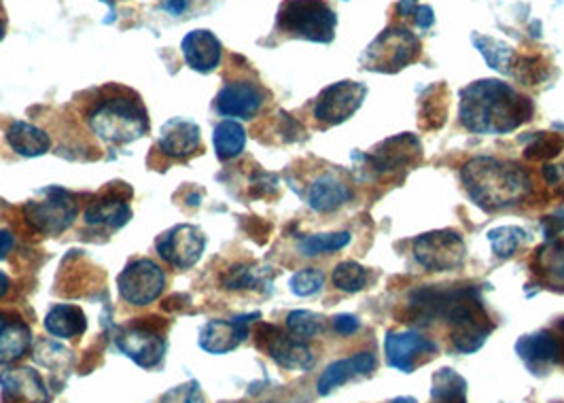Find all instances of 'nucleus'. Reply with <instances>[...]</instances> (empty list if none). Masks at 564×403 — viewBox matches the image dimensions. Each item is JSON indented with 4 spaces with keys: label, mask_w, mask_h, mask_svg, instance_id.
<instances>
[{
    "label": "nucleus",
    "mask_w": 564,
    "mask_h": 403,
    "mask_svg": "<svg viewBox=\"0 0 564 403\" xmlns=\"http://www.w3.org/2000/svg\"><path fill=\"white\" fill-rule=\"evenodd\" d=\"M533 102L497 79L460 89V123L474 134H509L531 121Z\"/></svg>",
    "instance_id": "nucleus-1"
},
{
    "label": "nucleus",
    "mask_w": 564,
    "mask_h": 403,
    "mask_svg": "<svg viewBox=\"0 0 564 403\" xmlns=\"http://www.w3.org/2000/svg\"><path fill=\"white\" fill-rule=\"evenodd\" d=\"M467 194L484 210H503L516 206L531 194V174L520 164L495 160V157H474L460 171Z\"/></svg>",
    "instance_id": "nucleus-2"
},
{
    "label": "nucleus",
    "mask_w": 564,
    "mask_h": 403,
    "mask_svg": "<svg viewBox=\"0 0 564 403\" xmlns=\"http://www.w3.org/2000/svg\"><path fill=\"white\" fill-rule=\"evenodd\" d=\"M89 130L105 143L128 144L149 132V117L141 98L130 89H107L87 111Z\"/></svg>",
    "instance_id": "nucleus-3"
},
{
    "label": "nucleus",
    "mask_w": 564,
    "mask_h": 403,
    "mask_svg": "<svg viewBox=\"0 0 564 403\" xmlns=\"http://www.w3.org/2000/svg\"><path fill=\"white\" fill-rule=\"evenodd\" d=\"M338 15L325 0H284L276 15V29L312 43H332Z\"/></svg>",
    "instance_id": "nucleus-4"
},
{
    "label": "nucleus",
    "mask_w": 564,
    "mask_h": 403,
    "mask_svg": "<svg viewBox=\"0 0 564 403\" xmlns=\"http://www.w3.org/2000/svg\"><path fill=\"white\" fill-rule=\"evenodd\" d=\"M446 320L451 325L452 345L463 355L478 352L495 329V323L484 311L478 287H463Z\"/></svg>",
    "instance_id": "nucleus-5"
},
{
    "label": "nucleus",
    "mask_w": 564,
    "mask_h": 403,
    "mask_svg": "<svg viewBox=\"0 0 564 403\" xmlns=\"http://www.w3.org/2000/svg\"><path fill=\"white\" fill-rule=\"evenodd\" d=\"M115 346L144 370L158 368L169 350L166 325L160 318H132L117 327Z\"/></svg>",
    "instance_id": "nucleus-6"
},
{
    "label": "nucleus",
    "mask_w": 564,
    "mask_h": 403,
    "mask_svg": "<svg viewBox=\"0 0 564 403\" xmlns=\"http://www.w3.org/2000/svg\"><path fill=\"white\" fill-rule=\"evenodd\" d=\"M421 56L419 36L405 26H391L378 34L361 56V64L371 73H399Z\"/></svg>",
    "instance_id": "nucleus-7"
},
{
    "label": "nucleus",
    "mask_w": 564,
    "mask_h": 403,
    "mask_svg": "<svg viewBox=\"0 0 564 403\" xmlns=\"http://www.w3.org/2000/svg\"><path fill=\"white\" fill-rule=\"evenodd\" d=\"M77 215L79 202L62 187L43 189L39 200H30L24 206L26 224L43 236H59L75 224Z\"/></svg>",
    "instance_id": "nucleus-8"
},
{
    "label": "nucleus",
    "mask_w": 564,
    "mask_h": 403,
    "mask_svg": "<svg viewBox=\"0 0 564 403\" xmlns=\"http://www.w3.org/2000/svg\"><path fill=\"white\" fill-rule=\"evenodd\" d=\"M166 287V274L153 260L130 261L117 276V291L130 306L153 304Z\"/></svg>",
    "instance_id": "nucleus-9"
},
{
    "label": "nucleus",
    "mask_w": 564,
    "mask_h": 403,
    "mask_svg": "<svg viewBox=\"0 0 564 403\" xmlns=\"http://www.w3.org/2000/svg\"><path fill=\"white\" fill-rule=\"evenodd\" d=\"M414 258L426 272H454L465 263V242L458 231H429L414 240Z\"/></svg>",
    "instance_id": "nucleus-10"
},
{
    "label": "nucleus",
    "mask_w": 564,
    "mask_h": 403,
    "mask_svg": "<svg viewBox=\"0 0 564 403\" xmlns=\"http://www.w3.org/2000/svg\"><path fill=\"white\" fill-rule=\"evenodd\" d=\"M257 346L268 352L281 368L289 372H308L314 366L311 346L276 325L261 323L257 327Z\"/></svg>",
    "instance_id": "nucleus-11"
},
{
    "label": "nucleus",
    "mask_w": 564,
    "mask_h": 403,
    "mask_svg": "<svg viewBox=\"0 0 564 403\" xmlns=\"http://www.w3.org/2000/svg\"><path fill=\"white\" fill-rule=\"evenodd\" d=\"M366 94L367 87L364 84L338 81L321 91L312 109V116L321 126H327V128L344 123L361 109Z\"/></svg>",
    "instance_id": "nucleus-12"
},
{
    "label": "nucleus",
    "mask_w": 564,
    "mask_h": 403,
    "mask_svg": "<svg viewBox=\"0 0 564 403\" xmlns=\"http://www.w3.org/2000/svg\"><path fill=\"white\" fill-rule=\"evenodd\" d=\"M421 155H423V146L416 137L399 134L376 146L373 153H367V155L355 153L352 157L364 162V171H371L373 176H380V174L395 173L416 164Z\"/></svg>",
    "instance_id": "nucleus-13"
},
{
    "label": "nucleus",
    "mask_w": 564,
    "mask_h": 403,
    "mask_svg": "<svg viewBox=\"0 0 564 403\" xmlns=\"http://www.w3.org/2000/svg\"><path fill=\"white\" fill-rule=\"evenodd\" d=\"M160 258L169 261L176 270H189L194 268L206 249V236L196 226H174L172 230L162 233L155 244Z\"/></svg>",
    "instance_id": "nucleus-14"
},
{
    "label": "nucleus",
    "mask_w": 564,
    "mask_h": 403,
    "mask_svg": "<svg viewBox=\"0 0 564 403\" xmlns=\"http://www.w3.org/2000/svg\"><path fill=\"white\" fill-rule=\"evenodd\" d=\"M516 355L522 359L531 374L545 375L552 372L554 366L563 363V345L558 336L543 329L522 336L516 342Z\"/></svg>",
    "instance_id": "nucleus-15"
},
{
    "label": "nucleus",
    "mask_w": 564,
    "mask_h": 403,
    "mask_svg": "<svg viewBox=\"0 0 564 403\" xmlns=\"http://www.w3.org/2000/svg\"><path fill=\"white\" fill-rule=\"evenodd\" d=\"M384 352L393 370L410 374L423 357L437 352V345L416 331H391L384 340Z\"/></svg>",
    "instance_id": "nucleus-16"
},
{
    "label": "nucleus",
    "mask_w": 564,
    "mask_h": 403,
    "mask_svg": "<svg viewBox=\"0 0 564 403\" xmlns=\"http://www.w3.org/2000/svg\"><path fill=\"white\" fill-rule=\"evenodd\" d=\"M259 315H247V317H236L231 320L226 318H215L208 320L202 331H199V346L202 350L210 355H227L236 350L249 338V325L253 323Z\"/></svg>",
    "instance_id": "nucleus-17"
},
{
    "label": "nucleus",
    "mask_w": 564,
    "mask_h": 403,
    "mask_svg": "<svg viewBox=\"0 0 564 403\" xmlns=\"http://www.w3.org/2000/svg\"><path fill=\"white\" fill-rule=\"evenodd\" d=\"M463 287H421L410 293V315L408 323L424 327L440 318L448 317L452 304L460 295Z\"/></svg>",
    "instance_id": "nucleus-18"
},
{
    "label": "nucleus",
    "mask_w": 564,
    "mask_h": 403,
    "mask_svg": "<svg viewBox=\"0 0 564 403\" xmlns=\"http://www.w3.org/2000/svg\"><path fill=\"white\" fill-rule=\"evenodd\" d=\"M50 391L32 368H9L0 372V403H50Z\"/></svg>",
    "instance_id": "nucleus-19"
},
{
    "label": "nucleus",
    "mask_w": 564,
    "mask_h": 403,
    "mask_svg": "<svg viewBox=\"0 0 564 403\" xmlns=\"http://www.w3.org/2000/svg\"><path fill=\"white\" fill-rule=\"evenodd\" d=\"M265 102V91L253 81H231L217 94L215 109L224 117L253 119Z\"/></svg>",
    "instance_id": "nucleus-20"
},
{
    "label": "nucleus",
    "mask_w": 564,
    "mask_h": 403,
    "mask_svg": "<svg viewBox=\"0 0 564 403\" xmlns=\"http://www.w3.org/2000/svg\"><path fill=\"white\" fill-rule=\"evenodd\" d=\"M181 47H183V58L187 62V66L202 75L213 73L219 66L221 54H224L221 41L210 30H192L183 39Z\"/></svg>",
    "instance_id": "nucleus-21"
},
{
    "label": "nucleus",
    "mask_w": 564,
    "mask_h": 403,
    "mask_svg": "<svg viewBox=\"0 0 564 403\" xmlns=\"http://www.w3.org/2000/svg\"><path fill=\"white\" fill-rule=\"evenodd\" d=\"M378 366V359L373 352H357L352 357H346V359H338L334 361L321 378H318V384H316V391L318 395H329L334 393L338 386L359 378V375H369Z\"/></svg>",
    "instance_id": "nucleus-22"
},
{
    "label": "nucleus",
    "mask_w": 564,
    "mask_h": 403,
    "mask_svg": "<svg viewBox=\"0 0 564 403\" xmlns=\"http://www.w3.org/2000/svg\"><path fill=\"white\" fill-rule=\"evenodd\" d=\"M158 146L162 153L174 160L189 157L198 153L202 146V134H199L198 123L185 119V117H174L169 123H164L162 134Z\"/></svg>",
    "instance_id": "nucleus-23"
},
{
    "label": "nucleus",
    "mask_w": 564,
    "mask_h": 403,
    "mask_svg": "<svg viewBox=\"0 0 564 403\" xmlns=\"http://www.w3.org/2000/svg\"><path fill=\"white\" fill-rule=\"evenodd\" d=\"M84 219L89 228L121 230L132 219V208L126 198H119L117 194H105L85 206Z\"/></svg>",
    "instance_id": "nucleus-24"
},
{
    "label": "nucleus",
    "mask_w": 564,
    "mask_h": 403,
    "mask_svg": "<svg viewBox=\"0 0 564 403\" xmlns=\"http://www.w3.org/2000/svg\"><path fill=\"white\" fill-rule=\"evenodd\" d=\"M541 285L554 291H564V244L556 240H547L541 249H536L535 258L531 261Z\"/></svg>",
    "instance_id": "nucleus-25"
},
{
    "label": "nucleus",
    "mask_w": 564,
    "mask_h": 403,
    "mask_svg": "<svg viewBox=\"0 0 564 403\" xmlns=\"http://www.w3.org/2000/svg\"><path fill=\"white\" fill-rule=\"evenodd\" d=\"M352 198L350 187L336 174L318 176L308 189V204L316 213H334Z\"/></svg>",
    "instance_id": "nucleus-26"
},
{
    "label": "nucleus",
    "mask_w": 564,
    "mask_h": 403,
    "mask_svg": "<svg viewBox=\"0 0 564 403\" xmlns=\"http://www.w3.org/2000/svg\"><path fill=\"white\" fill-rule=\"evenodd\" d=\"M7 143L22 157H39L52 149L50 134L26 121H13L9 126Z\"/></svg>",
    "instance_id": "nucleus-27"
},
{
    "label": "nucleus",
    "mask_w": 564,
    "mask_h": 403,
    "mask_svg": "<svg viewBox=\"0 0 564 403\" xmlns=\"http://www.w3.org/2000/svg\"><path fill=\"white\" fill-rule=\"evenodd\" d=\"M45 329L59 340H73L84 336L87 329V317L79 306L56 304L50 308L45 317Z\"/></svg>",
    "instance_id": "nucleus-28"
},
{
    "label": "nucleus",
    "mask_w": 564,
    "mask_h": 403,
    "mask_svg": "<svg viewBox=\"0 0 564 403\" xmlns=\"http://www.w3.org/2000/svg\"><path fill=\"white\" fill-rule=\"evenodd\" d=\"M32 329L26 320L9 318L0 331V361L15 363L32 348Z\"/></svg>",
    "instance_id": "nucleus-29"
},
{
    "label": "nucleus",
    "mask_w": 564,
    "mask_h": 403,
    "mask_svg": "<svg viewBox=\"0 0 564 403\" xmlns=\"http://www.w3.org/2000/svg\"><path fill=\"white\" fill-rule=\"evenodd\" d=\"M429 403H467V380L451 368L437 370L431 378Z\"/></svg>",
    "instance_id": "nucleus-30"
},
{
    "label": "nucleus",
    "mask_w": 564,
    "mask_h": 403,
    "mask_svg": "<svg viewBox=\"0 0 564 403\" xmlns=\"http://www.w3.org/2000/svg\"><path fill=\"white\" fill-rule=\"evenodd\" d=\"M215 151H217V157L219 160H234L238 157L245 146H247V132L242 128V123L234 121V119H226L221 121L217 128H215Z\"/></svg>",
    "instance_id": "nucleus-31"
},
{
    "label": "nucleus",
    "mask_w": 564,
    "mask_h": 403,
    "mask_svg": "<svg viewBox=\"0 0 564 403\" xmlns=\"http://www.w3.org/2000/svg\"><path fill=\"white\" fill-rule=\"evenodd\" d=\"M350 244L348 231H334V233H311L300 240V253L306 258H316L323 253H336L339 249Z\"/></svg>",
    "instance_id": "nucleus-32"
},
{
    "label": "nucleus",
    "mask_w": 564,
    "mask_h": 403,
    "mask_svg": "<svg viewBox=\"0 0 564 403\" xmlns=\"http://www.w3.org/2000/svg\"><path fill=\"white\" fill-rule=\"evenodd\" d=\"M474 45L478 47L484 59L488 62L490 68L499 70V73H511V59H513V50L506 45L503 41H497V39H490V36H484V34H474Z\"/></svg>",
    "instance_id": "nucleus-33"
},
{
    "label": "nucleus",
    "mask_w": 564,
    "mask_h": 403,
    "mask_svg": "<svg viewBox=\"0 0 564 403\" xmlns=\"http://www.w3.org/2000/svg\"><path fill=\"white\" fill-rule=\"evenodd\" d=\"M332 281L344 293H359L369 285L371 274H369L367 268H364L357 261H341L336 265V270L332 274Z\"/></svg>",
    "instance_id": "nucleus-34"
},
{
    "label": "nucleus",
    "mask_w": 564,
    "mask_h": 403,
    "mask_svg": "<svg viewBox=\"0 0 564 403\" xmlns=\"http://www.w3.org/2000/svg\"><path fill=\"white\" fill-rule=\"evenodd\" d=\"M488 240L490 247L495 251L497 258L501 260H509L516 255V251L529 242V233L522 228H513V226H506V228H497V230L488 231Z\"/></svg>",
    "instance_id": "nucleus-35"
},
{
    "label": "nucleus",
    "mask_w": 564,
    "mask_h": 403,
    "mask_svg": "<svg viewBox=\"0 0 564 403\" xmlns=\"http://www.w3.org/2000/svg\"><path fill=\"white\" fill-rule=\"evenodd\" d=\"M286 331L297 340L308 342L325 331V318L311 311H295L286 317Z\"/></svg>",
    "instance_id": "nucleus-36"
},
{
    "label": "nucleus",
    "mask_w": 564,
    "mask_h": 403,
    "mask_svg": "<svg viewBox=\"0 0 564 403\" xmlns=\"http://www.w3.org/2000/svg\"><path fill=\"white\" fill-rule=\"evenodd\" d=\"M564 149V141L554 132H536L524 149V157L531 162H550L556 155H561Z\"/></svg>",
    "instance_id": "nucleus-37"
},
{
    "label": "nucleus",
    "mask_w": 564,
    "mask_h": 403,
    "mask_svg": "<svg viewBox=\"0 0 564 403\" xmlns=\"http://www.w3.org/2000/svg\"><path fill=\"white\" fill-rule=\"evenodd\" d=\"M263 283H268V270L257 265H234L224 276V285L229 291L259 288Z\"/></svg>",
    "instance_id": "nucleus-38"
},
{
    "label": "nucleus",
    "mask_w": 564,
    "mask_h": 403,
    "mask_svg": "<svg viewBox=\"0 0 564 403\" xmlns=\"http://www.w3.org/2000/svg\"><path fill=\"white\" fill-rule=\"evenodd\" d=\"M323 283H325V274L321 270L306 268V270H300L291 276L289 287L297 297H311L323 288Z\"/></svg>",
    "instance_id": "nucleus-39"
},
{
    "label": "nucleus",
    "mask_w": 564,
    "mask_h": 403,
    "mask_svg": "<svg viewBox=\"0 0 564 403\" xmlns=\"http://www.w3.org/2000/svg\"><path fill=\"white\" fill-rule=\"evenodd\" d=\"M160 403H206L204 402V395H202V389H199L198 382L192 380L187 384H181V386H174L172 391H169L162 402Z\"/></svg>",
    "instance_id": "nucleus-40"
},
{
    "label": "nucleus",
    "mask_w": 564,
    "mask_h": 403,
    "mask_svg": "<svg viewBox=\"0 0 564 403\" xmlns=\"http://www.w3.org/2000/svg\"><path fill=\"white\" fill-rule=\"evenodd\" d=\"M564 231V208L543 219V236L545 240H556Z\"/></svg>",
    "instance_id": "nucleus-41"
},
{
    "label": "nucleus",
    "mask_w": 564,
    "mask_h": 403,
    "mask_svg": "<svg viewBox=\"0 0 564 403\" xmlns=\"http://www.w3.org/2000/svg\"><path fill=\"white\" fill-rule=\"evenodd\" d=\"M361 327L359 318L352 317V315H338L334 318V329L338 331L339 336H352L357 334Z\"/></svg>",
    "instance_id": "nucleus-42"
},
{
    "label": "nucleus",
    "mask_w": 564,
    "mask_h": 403,
    "mask_svg": "<svg viewBox=\"0 0 564 403\" xmlns=\"http://www.w3.org/2000/svg\"><path fill=\"white\" fill-rule=\"evenodd\" d=\"M412 15H414V22H416V26H419V29H431V26H433V22H435L433 9H431V7H426V4L416 7V9L412 11Z\"/></svg>",
    "instance_id": "nucleus-43"
},
{
    "label": "nucleus",
    "mask_w": 564,
    "mask_h": 403,
    "mask_svg": "<svg viewBox=\"0 0 564 403\" xmlns=\"http://www.w3.org/2000/svg\"><path fill=\"white\" fill-rule=\"evenodd\" d=\"M15 247V238L9 230H0V260H4Z\"/></svg>",
    "instance_id": "nucleus-44"
},
{
    "label": "nucleus",
    "mask_w": 564,
    "mask_h": 403,
    "mask_svg": "<svg viewBox=\"0 0 564 403\" xmlns=\"http://www.w3.org/2000/svg\"><path fill=\"white\" fill-rule=\"evenodd\" d=\"M189 7V0H164L162 9L169 11L170 15H181Z\"/></svg>",
    "instance_id": "nucleus-45"
},
{
    "label": "nucleus",
    "mask_w": 564,
    "mask_h": 403,
    "mask_svg": "<svg viewBox=\"0 0 564 403\" xmlns=\"http://www.w3.org/2000/svg\"><path fill=\"white\" fill-rule=\"evenodd\" d=\"M9 288H11V279L0 270V299L9 293Z\"/></svg>",
    "instance_id": "nucleus-46"
},
{
    "label": "nucleus",
    "mask_w": 564,
    "mask_h": 403,
    "mask_svg": "<svg viewBox=\"0 0 564 403\" xmlns=\"http://www.w3.org/2000/svg\"><path fill=\"white\" fill-rule=\"evenodd\" d=\"M558 338H561V345H563V366H564V318L558 323Z\"/></svg>",
    "instance_id": "nucleus-47"
},
{
    "label": "nucleus",
    "mask_w": 564,
    "mask_h": 403,
    "mask_svg": "<svg viewBox=\"0 0 564 403\" xmlns=\"http://www.w3.org/2000/svg\"><path fill=\"white\" fill-rule=\"evenodd\" d=\"M391 403H416V400H412V397H397Z\"/></svg>",
    "instance_id": "nucleus-48"
},
{
    "label": "nucleus",
    "mask_w": 564,
    "mask_h": 403,
    "mask_svg": "<svg viewBox=\"0 0 564 403\" xmlns=\"http://www.w3.org/2000/svg\"><path fill=\"white\" fill-rule=\"evenodd\" d=\"M7 320H9V315H7V313H0V331H2V327L7 325Z\"/></svg>",
    "instance_id": "nucleus-49"
},
{
    "label": "nucleus",
    "mask_w": 564,
    "mask_h": 403,
    "mask_svg": "<svg viewBox=\"0 0 564 403\" xmlns=\"http://www.w3.org/2000/svg\"><path fill=\"white\" fill-rule=\"evenodd\" d=\"M4 39V24H2V20H0V41Z\"/></svg>",
    "instance_id": "nucleus-50"
},
{
    "label": "nucleus",
    "mask_w": 564,
    "mask_h": 403,
    "mask_svg": "<svg viewBox=\"0 0 564 403\" xmlns=\"http://www.w3.org/2000/svg\"><path fill=\"white\" fill-rule=\"evenodd\" d=\"M102 2H107V4H111V7H115V2H117V0H102Z\"/></svg>",
    "instance_id": "nucleus-51"
}]
</instances>
